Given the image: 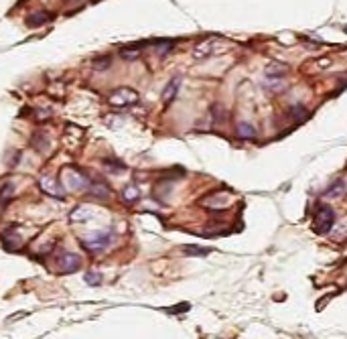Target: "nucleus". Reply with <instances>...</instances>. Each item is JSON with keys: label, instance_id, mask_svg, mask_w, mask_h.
<instances>
[{"label": "nucleus", "instance_id": "obj_1", "mask_svg": "<svg viewBox=\"0 0 347 339\" xmlns=\"http://www.w3.org/2000/svg\"><path fill=\"white\" fill-rule=\"evenodd\" d=\"M59 177H61V185L69 191H85L90 189V183H92L88 171H83L81 166H75V164L63 166Z\"/></svg>", "mask_w": 347, "mask_h": 339}, {"label": "nucleus", "instance_id": "obj_2", "mask_svg": "<svg viewBox=\"0 0 347 339\" xmlns=\"http://www.w3.org/2000/svg\"><path fill=\"white\" fill-rule=\"evenodd\" d=\"M112 238H114V230H112V228L100 230V232H96L94 236L83 238V240H81V246H83L88 252H100V250H104V248L112 242Z\"/></svg>", "mask_w": 347, "mask_h": 339}, {"label": "nucleus", "instance_id": "obj_3", "mask_svg": "<svg viewBox=\"0 0 347 339\" xmlns=\"http://www.w3.org/2000/svg\"><path fill=\"white\" fill-rule=\"evenodd\" d=\"M108 102L116 108H128L138 102V92L132 88H118L108 96Z\"/></svg>", "mask_w": 347, "mask_h": 339}, {"label": "nucleus", "instance_id": "obj_4", "mask_svg": "<svg viewBox=\"0 0 347 339\" xmlns=\"http://www.w3.org/2000/svg\"><path fill=\"white\" fill-rule=\"evenodd\" d=\"M335 224V211L331 205H319L315 214V232L317 234H327Z\"/></svg>", "mask_w": 347, "mask_h": 339}, {"label": "nucleus", "instance_id": "obj_5", "mask_svg": "<svg viewBox=\"0 0 347 339\" xmlns=\"http://www.w3.org/2000/svg\"><path fill=\"white\" fill-rule=\"evenodd\" d=\"M39 187L43 193H47L49 197H57V199H63L65 197V187L61 185V181H55L53 177L49 175H43L39 179Z\"/></svg>", "mask_w": 347, "mask_h": 339}, {"label": "nucleus", "instance_id": "obj_6", "mask_svg": "<svg viewBox=\"0 0 347 339\" xmlns=\"http://www.w3.org/2000/svg\"><path fill=\"white\" fill-rule=\"evenodd\" d=\"M220 45H222V39H218V37H209V39H205L203 43H199V45L195 47L193 55H195L197 59H205V57H209V55L218 53V51H220Z\"/></svg>", "mask_w": 347, "mask_h": 339}, {"label": "nucleus", "instance_id": "obj_7", "mask_svg": "<svg viewBox=\"0 0 347 339\" xmlns=\"http://www.w3.org/2000/svg\"><path fill=\"white\" fill-rule=\"evenodd\" d=\"M57 262H59V272H65V274L75 272V270L79 268V264H81L79 256H77V254H71V252L61 254V256L57 258Z\"/></svg>", "mask_w": 347, "mask_h": 339}, {"label": "nucleus", "instance_id": "obj_8", "mask_svg": "<svg viewBox=\"0 0 347 339\" xmlns=\"http://www.w3.org/2000/svg\"><path fill=\"white\" fill-rule=\"evenodd\" d=\"M90 191H92V195H96V197L102 199V201H106V199L112 197V189H110V185H108L104 179H94V181L90 183Z\"/></svg>", "mask_w": 347, "mask_h": 339}, {"label": "nucleus", "instance_id": "obj_9", "mask_svg": "<svg viewBox=\"0 0 347 339\" xmlns=\"http://www.w3.org/2000/svg\"><path fill=\"white\" fill-rule=\"evenodd\" d=\"M179 88H181V77H172V79L166 83V88L162 90V102H164V104H170L172 100H175Z\"/></svg>", "mask_w": 347, "mask_h": 339}, {"label": "nucleus", "instance_id": "obj_10", "mask_svg": "<svg viewBox=\"0 0 347 339\" xmlns=\"http://www.w3.org/2000/svg\"><path fill=\"white\" fill-rule=\"evenodd\" d=\"M31 142H33V146H35V150H37V152H43V150H47V148L51 146L49 136H47L45 132H41V130H39V132H35V136H33V140H31Z\"/></svg>", "mask_w": 347, "mask_h": 339}, {"label": "nucleus", "instance_id": "obj_11", "mask_svg": "<svg viewBox=\"0 0 347 339\" xmlns=\"http://www.w3.org/2000/svg\"><path fill=\"white\" fill-rule=\"evenodd\" d=\"M53 19V15L51 13H47V11H41V13H35V15H31L29 17V27H41V25H45V23H49Z\"/></svg>", "mask_w": 347, "mask_h": 339}, {"label": "nucleus", "instance_id": "obj_12", "mask_svg": "<svg viewBox=\"0 0 347 339\" xmlns=\"http://www.w3.org/2000/svg\"><path fill=\"white\" fill-rule=\"evenodd\" d=\"M140 47H142V45H128V47H122V49L118 51V55H120L122 59H126V61H128V59L134 61V59H138L140 53H142Z\"/></svg>", "mask_w": 347, "mask_h": 339}, {"label": "nucleus", "instance_id": "obj_13", "mask_svg": "<svg viewBox=\"0 0 347 339\" xmlns=\"http://www.w3.org/2000/svg\"><path fill=\"white\" fill-rule=\"evenodd\" d=\"M0 238H3V242H5L9 248H15V246L19 248V244H21V238H19V234H17V230H15V228L5 230Z\"/></svg>", "mask_w": 347, "mask_h": 339}, {"label": "nucleus", "instance_id": "obj_14", "mask_svg": "<svg viewBox=\"0 0 347 339\" xmlns=\"http://www.w3.org/2000/svg\"><path fill=\"white\" fill-rule=\"evenodd\" d=\"M238 136H240L242 140H250V138L256 136V128H254L252 124H248V122H240V124H238Z\"/></svg>", "mask_w": 347, "mask_h": 339}, {"label": "nucleus", "instance_id": "obj_15", "mask_svg": "<svg viewBox=\"0 0 347 339\" xmlns=\"http://www.w3.org/2000/svg\"><path fill=\"white\" fill-rule=\"evenodd\" d=\"M122 197H124L126 203H136L140 199V191H138L136 185H126L124 191H122Z\"/></svg>", "mask_w": 347, "mask_h": 339}, {"label": "nucleus", "instance_id": "obj_16", "mask_svg": "<svg viewBox=\"0 0 347 339\" xmlns=\"http://www.w3.org/2000/svg\"><path fill=\"white\" fill-rule=\"evenodd\" d=\"M152 45L156 47V53L158 55H166V53L172 51V47H175V43L168 41V39H156V41H152Z\"/></svg>", "mask_w": 347, "mask_h": 339}, {"label": "nucleus", "instance_id": "obj_17", "mask_svg": "<svg viewBox=\"0 0 347 339\" xmlns=\"http://www.w3.org/2000/svg\"><path fill=\"white\" fill-rule=\"evenodd\" d=\"M104 166L108 168L110 173H114V175H120V173L126 171V164H122L120 160H114V158H106L104 160Z\"/></svg>", "mask_w": 347, "mask_h": 339}, {"label": "nucleus", "instance_id": "obj_18", "mask_svg": "<svg viewBox=\"0 0 347 339\" xmlns=\"http://www.w3.org/2000/svg\"><path fill=\"white\" fill-rule=\"evenodd\" d=\"M90 218H92V209H90V207H77V209H73L71 216H69L71 222H85V220H90Z\"/></svg>", "mask_w": 347, "mask_h": 339}, {"label": "nucleus", "instance_id": "obj_19", "mask_svg": "<svg viewBox=\"0 0 347 339\" xmlns=\"http://www.w3.org/2000/svg\"><path fill=\"white\" fill-rule=\"evenodd\" d=\"M13 197V183H7L3 189H0V209H3Z\"/></svg>", "mask_w": 347, "mask_h": 339}, {"label": "nucleus", "instance_id": "obj_20", "mask_svg": "<svg viewBox=\"0 0 347 339\" xmlns=\"http://www.w3.org/2000/svg\"><path fill=\"white\" fill-rule=\"evenodd\" d=\"M92 65H94V69H98V71H106V69L112 65V57H110V55H106V57H96V59L92 61Z\"/></svg>", "mask_w": 347, "mask_h": 339}, {"label": "nucleus", "instance_id": "obj_21", "mask_svg": "<svg viewBox=\"0 0 347 339\" xmlns=\"http://www.w3.org/2000/svg\"><path fill=\"white\" fill-rule=\"evenodd\" d=\"M343 189H345V183H343V181H335V185H331V187L325 191V197H331V195H333V197H337Z\"/></svg>", "mask_w": 347, "mask_h": 339}, {"label": "nucleus", "instance_id": "obj_22", "mask_svg": "<svg viewBox=\"0 0 347 339\" xmlns=\"http://www.w3.org/2000/svg\"><path fill=\"white\" fill-rule=\"evenodd\" d=\"M85 282L92 284V286L98 284V282H100V274H98V272H88V274H85Z\"/></svg>", "mask_w": 347, "mask_h": 339}, {"label": "nucleus", "instance_id": "obj_23", "mask_svg": "<svg viewBox=\"0 0 347 339\" xmlns=\"http://www.w3.org/2000/svg\"><path fill=\"white\" fill-rule=\"evenodd\" d=\"M207 252H209V250H201V248H191V246H189V248H185V254H191V256H193V254H197V256H203V254H207Z\"/></svg>", "mask_w": 347, "mask_h": 339}]
</instances>
